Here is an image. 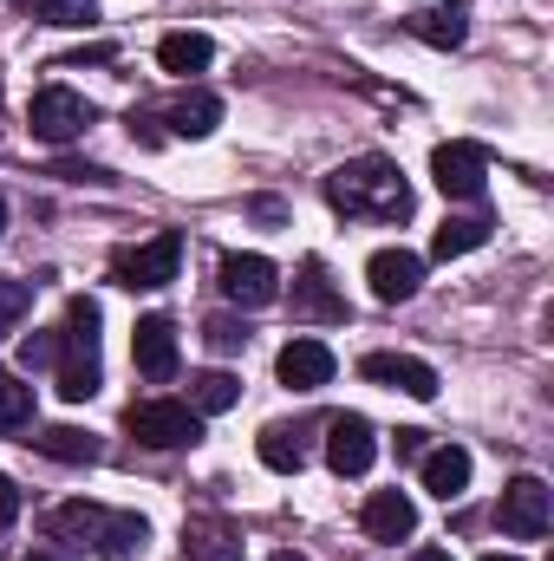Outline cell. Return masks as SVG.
I'll return each mask as SVG.
<instances>
[{
	"mask_svg": "<svg viewBox=\"0 0 554 561\" xmlns=\"http://www.w3.org/2000/svg\"><path fill=\"white\" fill-rule=\"evenodd\" d=\"M326 203L339 216H366V222H405L412 216V183L392 157H353L326 176Z\"/></svg>",
	"mask_w": 554,
	"mask_h": 561,
	"instance_id": "cell-1",
	"label": "cell"
},
{
	"mask_svg": "<svg viewBox=\"0 0 554 561\" xmlns=\"http://www.w3.org/2000/svg\"><path fill=\"white\" fill-rule=\"evenodd\" d=\"M46 536L72 542V549H92L105 561H138L150 549V523L138 510H105V503H59L46 516Z\"/></svg>",
	"mask_w": 554,
	"mask_h": 561,
	"instance_id": "cell-2",
	"label": "cell"
},
{
	"mask_svg": "<svg viewBox=\"0 0 554 561\" xmlns=\"http://www.w3.org/2000/svg\"><path fill=\"white\" fill-rule=\"evenodd\" d=\"M59 399L85 405L99 392V300L72 294L66 300V333H59Z\"/></svg>",
	"mask_w": 554,
	"mask_h": 561,
	"instance_id": "cell-3",
	"label": "cell"
},
{
	"mask_svg": "<svg viewBox=\"0 0 554 561\" xmlns=\"http://www.w3.org/2000/svg\"><path fill=\"white\" fill-rule=\"evenodd\" d=\"M125 431L138 444H150V450H183V444L203 437V412L183 405V399H143V405L125 412Z\"/></svg>",
	"mask_w": 554,
	"mask_h": 561,
	"instance_id": "cell-4",
	"label": "cell"
},
{
	"mask_svg": "<svg viewBox=\"0 0 554 561\" xmlns=\"http://www.w3.org/2000/svg\"><path fill=\"white\" fill-rule=\"evenodd\" d=\"M430 183L443 190V196H457V203H476L483 190H489V150L483 144H437L430 150Z\"/></svg>",
	"mask_w": 554,
	"mask_h": 561,
	"instance_id": "cell-5",
	"label": "cell"
},
{
	"mask_svg": "<svg viewBox=\"0 0 554 561\" xmlns=\"http://www.w3.org/2000/svg\"><path fill=\"white\" fill-rule=\"evenodd\" d=\"M176 268H183V236H176V229H157L150 242L125 249V255L112 262L118 287H170V280H176Z\"/></svg>",
	"mask_w": 554,
	"mask_h": 561,
	"instance_id": "cell-6",
	"label": "cell"
},
{
	"mask_svg": "<svg viewBox=\"0 0 554 561\" xmlns=\"http://www.w3.org/2000/svg\"><path fill=\"white\" fill-rule=\"evenodd\" d=\"M496 523L516 536V542H542L554 523V496L542 477H516L509 490H503V503H496Z\"/></svg>",
	"mask_w": 554,
	"mask_h": 561,
	"instance_id": "cell-7",
	"label": "cell"
},
{
	"mask_svg": "<svg viewBox=\"0 0 554 561\" xmlns=\"http://www.w3.org/2000/svg\"><path fill=\"white\" fill-rule=\"evenodd\" d=\"M26 125H33V138H39V144H72V138H85L92 105H85L79 92H66V85H46V92H33Z\"/></svg>",
	"mask_w": 554,
	"mask_h": 561,
	"instance_id": "cell-8",
	"label": "cell"
},
{
	"mask_svg": "<svg viewBox=\"0 0 554 561\" xmlns=\"http://www.w3.org/2000/svg\"><path fill=\"white\" fill-rule=\"evenodd\" d=\"M222 294H229L235 307H275L280 268L268 255H222Z\"/></svg>",
	"mask_w": 554,
	"mask_h": 561,
	"instance_id": "cell-9",
	"label": "cell"
},
{
	"mask_svg": "<svg viewBox=\"0 0 554 561\" xmlns=\"http://www.w3.org/2000/svg\"><path fill=\"white\" fill-rule=\"evenodd\" d=\"M280 386L287 392H320V386H333V373H339V359H333V346L326 340H287L275 359Z\"/></svg>",
	"mask_w": 554,
	"mask_h": 561,
	"instance_id": "cell-10",
	"label": "cell"
},
{
	"mask_svg": "<svg viewBox=\"0 0 554 561\" xmlns=\"http://www.w3.org/2000/svg\"><path fill=\"white\" fill-rule=\"evenodd\" d=\"M372 457H379V437H372V424L359 419V412H339V419L326 424V463L339 477H366Z\"/></svg>",
	"mask_w": 554,
	"mask_h": 561,
	"instance_id": "cell-11",
	"label": "cell"
},
{
	"mask_svg": "<svg viewBox=\"0 0 554 561\" xmlns=\"http://www.w3.org/2000/svg\"><path fill=\"white\" fill-rule=\"evenodd\" d=\"M359 379L366 386H392L405 399H437V373L424 359H412V353H366L359 359Z\"/></svg>",
	"mask_w": 554,
	"mask_h": 561,
	"instance_id": "cell-12",
	"label": "cell"
},
{
	"mask_svg": "<svg viewBox=\"0 0 554 561\" xmlns=\"http://www.w3.org/2000/svg\"><path fill=\"white\" fill-rule=\"evenodd\" d=\"M131 359H138V373L150 386L176 379V320L170 313H143L138 333H131Z\"/></svg>",
	"mask_w": 554,
	"mask_h": 561,
	"instance_id": "cell-13",
	"label": "cell"
},
{
	"mask_svg": "<svg viewBox=\"0 0 554 561\" xmlns=\"http://www.w3.org/2000/svg\"><path fill=\"white\" fill-rule=\"evenodd\" d=\"M359 523H366L372 542H412L417 536V503L405 496V490H372Z\"/></svg>",
	"mask_w": 554,
	"mask_h": 561,
	"instance_id": "cell-14",
	"label": "cell"
},
{
	"mask_svg": "<svg viewBox=\"0 0 554 561\" xmlns=\"http://www.w3.org/2000/svg\"><path fill=\"white\" fill-rule=\"evenodd\" d=\"M366 280H372V294H379L385 307H399V300H412V294H417L424 262H417L412 249H379V255L366 262Z\"/></svg>",
	"mask_w": 554,
	"mask_h": 561,
	"instance_id": "cell-15",
	"label": "cell"
},
{
	"mask_svg": "<svg viewBox=\"0 0 554 561\" xmlns=\"http://www.w3.org/2000/svg\"><path fill=\"white\" fill-rule=\"evenodd\" d=\"M293 313H300V320H346V294L326 280L320 262H307L300 280H293Z\"/></svg>",
	"mask_w": 554,
	"mask_h": 561,
	"instance_id": "cell-16",
	"label": "cell"
},
{
	"mask_svg": "<svg viewBox=\"0 0 554 561\" xmlns=\"http://www.w3.org/2000/svg\"><path fill=\"white\" fill-rule=\"evenodd\" d=\"M424 490L437 503H457L470 490V450L463 444H443V450H424Z\"/></svg>",
	"mask_w": 554,
	"mask_h": 561,
	"instance_id": "cell-17",
	"label": "cell"
},
{
	"mask_svg": "<svg viewBox=\"0 0 554 561\" xmlns=\"http://www.w3.org/2000/svg\"><path fill=\"white\" fill-rule=\"evenodd\" d=\"M209 59H216L209 33H163V39H157V66H163V72H176V79L209 72Z\"/></svg>",
	"mask_w": 554,
	"mask_h": 561,
	"instance_id": "cell-18",
	"label": "cell"
},
{
	"mask_svg": "<svg viewBox=\"0 0 554 561\" xmlns=\"http://www.w3.org/2000/svg\"><path fill=\"white\" fill-rule=\"evenodd\" d=\"M483 242H489V216H443V229L430 236V255L457 262V255H476Z\"/></svg>",
	"mask_w": 554,
	"mask_h": 561,
	"instance_id": "cell-19",
	"label": "cell"
},
{
	"mask_svg": "<svg viewBox=\"0 0 554 561\" xmlns=\"http://www.w3.org/2000/svg\"><path fill=\"white\" fill-rule=\"evenodd\" d=\"M222 125V99L216 92H183L176 105H170V131L176 138H209Z\"/></svg>",
	"mask_w": 554,
	"mask_h": 561,
	"instance_id": "cell-20",
	"label": "cell"
},
{
	"mask_svg": "<svg viewBox=\"0 0 554 561\" xmlns=\"http://www.w3.org/2000/svg\"><path fill=\"white\" fill-rule=\"evenodd\" d=\"M33 450L39 457H59V463H92L99 457V437L79 431V424H46V431H33Z\"/></svg>",
	"mask_w": 554,
	"mask_h": 561,
	"instance_id": "cell-21",
	"label": "cell"
},
{
	"mask_svg": "<svg viewBox=\"0 0 554 561\" xmlns=\"http://www.w3.org/2000/svg\"><path fill=\"white\" fill-rule=\"evenodd\" d=\"M255 450H262V463H268V470L293 477V470L307 463V431H300V424H268V431L255 437Z\"/></svg>",
	"mask_w": 554,
	"mask_h": 561,
	"instance_id": "cell-22",
	"label": "cell"
},
{
	"mask_svg": "<svg viewBox=\"0 0 554 561\" xmlns=\"http://www.w3.org/2000/svg\"><path fill=\"white\" fill-rule=\"evenodd\" d=\"M412 33L424 46H463L470 39V7L463 0H450V7H430V13H417Z\"/></svg>",
	"mask_w": 554,
	"mask_h": 561,
	"instance_id": "cell-23",
	"label": "cell"
},
{
	"mask_svg": "<svg viewBox=\"0 0 554 561\" xmlns=\"http://www.w3.org/2000/svg\"><path fill=\"white\" fill-rule=\"evenodd\" d=\"M235 399H242V379H235V373H196V379H189V405H196L203 419L229 412Z\"/></svg>",
	"mask_w": 554,
	"mask_h": 561,
	"instance_id": "cell-24",
	"label": "cell"
},
{
	"mask_svg": "<svg viewBox=\"0 0 554 561\" xmlns=\"http://www.w3.org/2000/svg\"><path fill=\"white\" fill-rule=\"evenodd\" d=\"M26 424H33V386L0 373V431H26Z\"/></svg>",
	"mask_w": 554,
	"mask_h": 561,
	"instance_id": "cell-25",
	"label": "cell"
},
{
	"mask_svg": "<svg viewBox=\"0 0 554 561\" xmlns=\"http://www.w3.org/2000/svg\"><path fill=\"white\" fill-rule=\"evenodd\" d=\"M26 307H33V280H13V275H0V340L26 320Z\"/></svg>",
	"mask_w": 554,
	"mask_h": 561,
	"instance_id": "cell-26",
	"label": "cell"
},
{
	"mask_svg": "<svg viewBox=\"0 0 554 561\" xmlns=\"http://www.w3.org/2000/svg\"><path fill=\"white\" fill-rule=\"evenodd\" d=\"M33 13L46 20V26H92V0H33Z\"/></svg>",
	"mask_w": 554,
	"mask_h": 561,
	"instance_id": "cell-27",
	"label": "cell"
},
{
	"mask_svg": "<svg viewBox=\"0 0 554 561\" xmlns=\"http://www.w3.org/2000/svg\"><path fill=\"white\" fill-rule=\"evenodd\" d=\"M203 333H209V346H216V353H235V346H249V327H235V320H209Z\"/></svg>",
	"mask_w": 554,
	"mask_h": 561,
	"instance_id": "cell-28",
	"label": "cell"
},
{
	"mask_svg": "<svg viewBox=\"0 0 554 561\" xmlns=\"http://www.w3.org/2000/svg\"><path fill=\"white\" fill-rule=\"evenodd\" d=\"M20 359H26V373H33V366H53V359H59V333H33V340L20 346Z\"/></svg>",
	"mask_w": 554,
	"mask_h": 561,
	"instance_id": "cell-29",
	"label": "cell"
},
{
	"mask_svg": "<svg viewBox=\"0 0 554 561\" xmlns=\"http://www.w3.org/2000/svg\"><path fill=\"white\" fill-rule=\"evenodd\" d=\"M13 516H20V490H13V477L0 470V529H7Z\"/></svg>",
	"mask_w": 554,
	"mask_h": 561,
	"instance_id": "cell-30",
	"label": "cell"
},
{
	"mask_svg": "<svg viewBox=\"0 0 554 561\" xmlns=\"http://www.w3.org/2000/svg\"><path fill=\"white\" fill-rule=\"evenodd\" d=\"M399 450L405 457H424V431H399Z\"/></svg>",
	"mask_w": 554,
	"mask_h": 561,
	"instance_id": "cell-31",
	"label": "cell"
},
{
	"mask_svg": "<svg viewBox=\"0 0 554 561\" xmlns=\"http://www.w3.org/2000/svg\"><path fill=\"white\" fill-rule=\"evenodd\" d=\"M412 561H450V556H443V549H417Z\"/></svg>",
	"mask_w": 554,
	"mask_h": 561,
	"instance_id": "cell-32",
	"label": "cell"
},
{
	"mask_svg": "<svg viewBox=\"0 0 554 561\" xmlns=\"http://www.w3.org/2000/svg\"><path fill=\"white\" fill-rule=\"evenodd\" d=\"M268 561H307V556H293V549H280V556H268Z\"/></svg>",
	"mask_w": 554,
	"mask_h": 561,
	"instance_id": "cell-33",
	"label": "cell"
},
{
	"mask_svg": "<svg viewBox=\"0 0 554 561\" xmlns=\"http://www.w3.org/2000/svg\"><path fill=\"white\" fill-rule=\"evenodd\" d=\"M0 236H7V196H0Z\"/></svg>",
	"mask_w": 554,
	"mask_h": 561,
	"instance_id": "cell-34",
	"label": "cell"
},
{
	"mask_svg": "<svg viewBox=\"0 0 554 561\" xmlns=\"http://www.w3.org/2000/svg\"><path fill=\"white\" fill-rule=\"evenodd\" d=\"M483 561H522V556H483Z\"/></svg>",
	"mask_w": 554,
	"mask_h": 561,
	"instance_id": "cell-35",
	"label": "cell"
},
{
	"mask_svg": "<svg viewBox=\"0 0 554 561\" xmlns=\"http://www.w3.org/2000/svg\"><path fill=\"white\" fill-rule=\"evenodd\" d=\"M26 561H59V556H26Z\"/></svg>",
	"mask_w": 554,
	"mask_h": 561,
	"instance_id": "cell-36",
	"label": "cell"
}]
</instances>
